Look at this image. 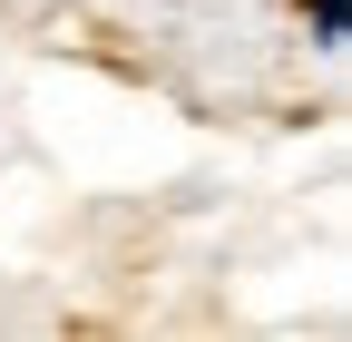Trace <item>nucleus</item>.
I'll return each instance as SVG.
<instances>
[{
	"label": "nucleus",
	"mask_w": 352,
	"mask_h": 342,
	"mask_svg": "<svg viewBox=\"0 0 352 342\" xmlns=\"http://www.w3.org/2000/svg\"><path fill=\"white\" fill-rule=\"evenodd\" d=\"M303 10H314V39H323V49H342V0H303Z\"/></svg>",
	"instance_id": "1"
}]
</instances>
